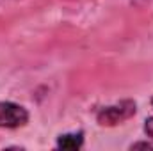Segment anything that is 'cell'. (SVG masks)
Listing matches in <instances>:
<instances>
[{"mask_svg":"<svg viewBox=\"0 0 153 151\" xmlns=\"http://www.w3.org/2000/svg\"><path fill=\"white\" fill-rule=\"evenodd\" d=\"M152 107H153V98H152Z\"/></svg>","mask_w":153,"mask_h":151,"instance_id":"6","label":"cell"},{"mask_svg":"<svg viewBox=\"0 0 153 151\" xmlns=\"http://www.w3.org/2000/svg\"><path fill=\"white\" fill-rule=\"evenodd\" d=\"M29 123V112L14 101H0V128H20Z\"/></svg>","mask_w":153,"mask_h":151,"instance_id":"2","label":"cell"},{"mask_svg":"<svg viewBox=\"0 0 153 151\" xmlns=\"http://www.w3.org/2000/svg\"><path fill=\"white\" fill-rule=\"evenodd\" d=\"M139 148H143V150H153V144H150V142H134L130 146V150H139Z\"/></svg>","mask_w":153,"mask_h":151,"instance_id":"5","label":"cell"},{"mask_svg":"<svg viewBox=\"0 0 153 151\" xmlns=\"http://www.w3.org/2000/svg\"><path fill=\"white\" fill-rule=\"evenodd\" d=\"M55 146L59 150H80L84 146V132H70L59 135Z\"/></svg>","mask_w":153,"mask_h":151,"instance_id":"3","label":"cell"},{"mask_svg":"<svg viewBox=\"0 0 153 151\" xmlns=\"http://www.w3.org/2000/svg\"><path fill=\"white\" fill-rule=\"evenodd\" d=\"M144 133H146V135L153 141V115H152V117H148V119L144 121Z\"/></svg>","mask_w":153,"mask_h":151,"instance_id":"4","label":"cell"},{"mask_svg":"<svg viewBox=\"0 0 153 151\" xmlns=\"http://www.w3.org/2000/svg\"><path fill=\"white\" fill-rule=\"evenodd\" d=\"M135 112H137V105L134 100H121L119 103L102 107L96 112V121L102 126H116L135 115Z\"/></svg>","mask_w":153,"mask_h":151,"instance_id":"1","label":"cell"}]
</instances>
